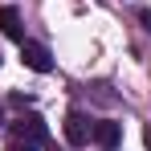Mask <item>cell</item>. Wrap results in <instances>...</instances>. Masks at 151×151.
I'll return each mask as SVG.
<instances>
[{
  "instance_id": "1",
  "label": "cell",
  "mask_w": 151,
  "mask_h": 151,
  "mask_svg": "<svg viewBox=\"0 0 151 151\" xmlns=\"http://www.w3.org/2000/svg\"><path fill=\"white\" fill-rule=\"evenodd\" d=\"M8 139H17V143H33V147H41L45 139H49V127L41 114H21L17 123L8 127Z\"/></svg>"
},
{
  "instance_id": "2",
  "label": "cell",
  "mask_w": 151,
  "mask_h": 151,
  "mask_svg": "<svg viewBox=\"0 0 151 151\" xmlns=\"http://www.w3.org/2000/svg\"><path fill=\"white\" fill-rule=\"evenodd\" d=\"M21 61H25L33 74H49L53 70V57L45 45H37V41H21Z\"/></svg>"
},
{
  "instance_id": "3",
  "label": "cell",
  "mask_w": 151,
  "mask_h": 151,
  "mask_svg": "<svg viewBox=\"0 0 151 151\" xmlns=\"http://www.w3.org/2000/svg\"><path fill=\"white\" fill-rule=\"evenodd\" d=\"M90 139H94L102 151H114V147H119V139H123V127L110 123V119H102V123L90 127Z\"/></svg>"
},
{
  "instance_id": "4",
  "label": "cell",
  "mask_w": 151,
  "mask_h": 151,
  "mask_svg": "<svg viewBox=\"0 0 151 151\" xmlns=\"http://www.w3.org/2000/svg\"><path fill=\"white\" fill-rule=\"evenodd\" d=\"M90 119L86 114H65V139H70V147H86L90 143Z\"/></svg>"
},
{
  "instance_id": "5",
  "label": "cell",
  "mask_w": 151,
  "mask_h": 151,
  "mask_svg": "<svg viewBox=\"0 0 151 151\" xmlns=\"http://www.w3.org/2000/svg\"><path fill=\"white\" fill-rule=\"evenodd\" d=\"M0 29H4V37H12V41H25V25H21V12H17L12 4H4V8H0Z\"/></svg>"
},
{
  "instance_id": "6",
  "label": "cell",
  "mask_w": 151,
  "mask_h": 151,
  "mask_svg": "<svg viewBox=\"0 0 151 151\" xmlns=\"http://www.w3.org/2000/svg\"><path fill=\"white\" fill-rule=\"evenodd\" d=\"M8 151H37L33 143H17V139H8Z\"/></svg>"
},
{
  "instance_id": "7",
  "label": "cell",
  "mask_w": 151,
  "mask_h": 151,
  "mask_svg": "<svg viewBox=\"0 0 151 151\" xmlns=\"http://www.w3.org/2000/svg\"><path fill=\"white\" fill-rule=\"evenodd\" d=\"M139 21H143V25L151 29V8H143V12H139Z\"/></svg>"
},
{
  "instance_id": "8",
  "label": "cell",
  "mask_w": 151,
  "mask_h": 151,
  "mask_svg": "<svg viewBox=\"0 0 151 151\" xmlns=\"http://www.w3.org/2000/svg\"><path fill=\"white\" fill-rule=\"evenodd\" d=\"M147 147H151V127H147Z\"/></svg>"
}]
</instances>
